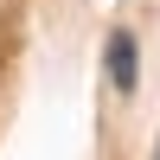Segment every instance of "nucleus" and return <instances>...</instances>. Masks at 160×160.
<instances>
[{
	"mask_svg": "<svg viewBox=\"0 0 160 160\" xmlns=\"http://www.w3.org/2000/svg\"><path fill=\"white\" fill-rule=\"evenodd\" d=\"M109 77L115 90H135V32H109Z\"/></svg>",
	"mask_w": 160,
	"mask_h": 160,
	"instance_id": "nucleus-1",
	"label": "nucleus"
},
{
	"mask_svg": "<svg viewBox=\"0 0 160 160\" xmlns=\"http://www.w3.org/2000/svg\"><path fill=\"white\" fill-rule=\"evenodd\" d=\"M154 160H160V148H154Z\"/></svg>",
	"mask_w": 160,
	"mask_h": 160,
	"instance_id": "nucleus-2",
	"label": "nucleus"
}]
</instances>
